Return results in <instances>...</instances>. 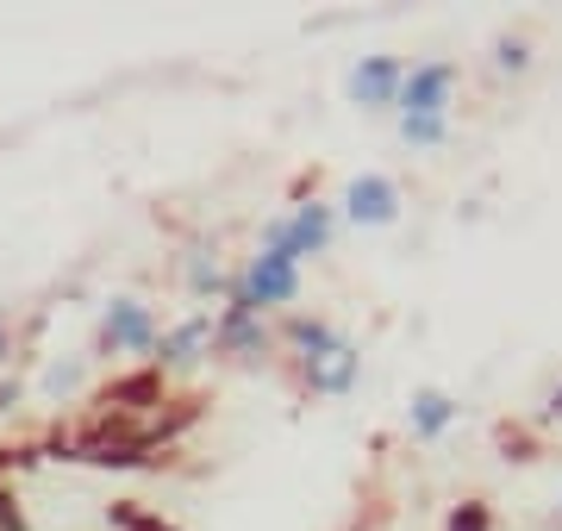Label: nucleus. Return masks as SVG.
Segmentation results:
<instances>
[{
	"label": "nucleus",
	"mask_w": 562,
	"mask_h": 531,
	"mask_svg": "<svg viewBox=\"0 0 562 531\" xmlns=\"http://www.w3.org/2000/svg\"><path fill=\"white\" fill-rule=\"evenodd\" d=\"M244 307L262 313V307H288L294 294H301V263L288 257V250H262L257 263H250V275H244Z\"/></svg>",
	"instance_id": "f257e3e1"
},
{
	"label": "nucleus",
	"mask_w": 562,
	"mask_h": 531,
	"mask_svg": "<svg viewBox=\"0 0 562 531\" xmlns=\"http://www.w3.org/2000/svg\"><path fill=\"white\" fill-rule=\"evenodd\" d=\"M94 350H101V357L157 350V319H150V307H138V301H113L106 319H101V331H94Z\"/></svg>",
	"instance_id": "f03ea898"
},
{
	"label": "nucleus",
	"mask_w": 562,
	"mask_h": 531,
	"mask_svg": "<svg viewBox=\"0 0 562 531\" xmlns=\"http://www.w3.org/2000/svg\"><path fill=\"white\" fill-rule=\"evenodd\" d=\"M450 82H457V69L450 63H425L413 76H401V120H443V106H450Z\"/></svg>",
	"instance_id": "7ed1b4c3"
},
{
	"label": "nucleus",
	"mask_w": 562,
	"mask_h": 531,
	"mask_svg": "<svg viewBox=\"0 0 562 531\" xmlns=\"http://www.w3.org/2000/svg\"><path fill=\"white\" fill-rule=\"evenodd\" d=\"M101 413H125V419H150L162 407V369H132V375H113L101 394H94Z\"/></svg>",
	"instance_id": "20e7f679"
},
{
	"label": "nucleus",
	"mask_w": 562,
	"mask_h": 531,
	"mask_svg": "<svg viewBox=\"0 0 562 531\" xmlns=\"http://www.w3.org/2000/svg\"><path fill=\"white\" fill-rule=\"evenodd\" d=\"M344 213L357 225H394L401 219V188L387 182V176H357L350 194H344Z\"/></svg>",
	"instance_id": "39448f33"
},
{
	"label": "nucleus",
	"mask_w": 562,
	"mask_h": 531,
	"mask_svg": "<svg viewBox=\"0 0 562 531\" xmlns=\"http://www.w3.org/2000/svg\"><path fill=\"white\" fill-rule=\"evenodd\" d=\"M213 344H220V350H262V344H269V331H262L257 313L244 307L238 287H232V307L213 319Z\"/></svg>",
	"instance_id": "423d86ee"
},
{
	"label": "nucleus",
	"mask_w": 562,
	"mask_h": 531,
	"mask_svg": "<svg viewBox=\"0 0 562 531\" xmlns=\"http://www.w3.org/2000/svg\"><path fill=\"white\" fill-rule=\"evenodd\" d=\"M331 245V206H301V213H294V225H288V238H281V250H288V257H294V263H301V257H319V250Z\"/></svg>",
	"instance_id": "0eeeda50"
},
{
	"label": "nucleus",
	"mask_w": 562,
	"mask_h": 531,
	"mask_svg": "<svg viewBox=\"0 0 562 531\" xmlns=\"http://www.w3.org/2000/svg\"><path fill=\"white\" fill-rule=\"evenodd\" d=\"M401 76H406V69H401L394 57H369L357 76H350V94H357L362 106H394V94H401Z\"/></svg>",
	"instance_id": "6e6552de"
},
{
	"label": "nucleus",
	"mask_w": 562,
	"mask_h": 531,
	"mask_svg": "<svg viewBox=\"0 0 562 531\" xmlns=\"http://www.w3.org/2000/svg\"><path fill=\"white\" fill-rule=\"evenodd\" d=\"M350 382H357V350H350V344H331L325 357L306 363V388H313V394H344Z\"/></svg>",
	"instance_id": "1a4fd4ad"
},
{
	"label": "nucleus",
	"mask_w": 562,
	"mask_h": 531,
	"mask_svg": "<svg viewBox=\"0 0 562 531\" xmlns=\"http://www.w3.org/2000/svg\"><path fill=\"white\" fill-rule=\"evenodd\" d=\"M213 344V319L206 313H194V319H181L176 331H157V350H162V363H194L201 350ZM157 363V369H162Z\"/></svg>",
	"instance_id": "9d476101"
},
{
	"label": "nucleus",
	"mask_w": 562,
	"mask_h": 531,
	"mask_svg": "<svg viewBox=\"0 0 562 531\" xmlns=\"http://www.w3.org/2000/svg\"><path fill=\"white\" fill-rule=\"evenodd\" d=\"M450 419H457V400H450V394H438V388L413 394V431H419V438H438Z\"/></svg>",
	"instance_id": "9b49d317"
},
{
	"label": "nucleus",
	"mask_w": 562,
	"mask_h": 531,
	"mask_svg": "<svg viewBox=\"0 0 562 531\" xmlns=\"http://www.w3.org/2000/svg\"><path fill=\"white\" fill-rule=\"evenodd\" d=\"M288 344L306 350V363H313V357H325V350L344 344V338H338L331 326H325V319H288Z\"/></svg>",
	"instance_id": "f8f14e48"
},
{
	"label": "nucleus",
	"mask_w": 562,
	"mask_h": 531,
	"mask_svg": "<svg viewBox=\"0 0 562 531\" xmlns=\"http://www.w3.org/2000/svg\"><path fill=\"white\" fill-rule=\"evenodd\" d=\"M106 519H113L120 531H176L162 512H144L138 500H113V507H106Z\"/></svg>",
	"instance_id": "ddd939ff"
},
{
	"label": "nucleus",
	"mask_w": 562,
	"mask_h": 531,
	"mask_svg": "<svg viewBox=\"0 0 562 531\" xmlns=\"http://www.w3.org/2000/svg\"><path fill=\"white\" fill-rule=\"evenodd\" d=\"M401 138L419 144V150H431V144L450 138V125H443V120H401Z\"/></svg>",
	"instance_id": "4468645a"
},
{
	"label": "nucleus",
	"mask_w": 562,
	"mask_h": 531,
	"mask_svg": "<svg viewBox=\"0 0 562 531\" xmlns=\"http://www.w3.org/2000/svg\"><path fill=\"white\" fill-rule=\"evenodd\" d=\"M450 531H494V512H487L482 500H462V507L450 512Z\"/></svg>",
	"instance_id": "2eb2a0df"
},
{
	"label": "nucleus",
	"mask_w": 562,
	"mask_h": 531,
	"mask_svg": "<svg viewBox=\"0 0 562 531\" xmlns=\"http://www.w3.org/2000/svg\"><path fill=\"white\" fill-rule=\"evenodd\" d=\"M220 287H225L220 263H194V294H220Z\"/></svg>",
	"instance_id": "dca6fc26"
},
{
	"label": "nucleus",
	"mask_w": 562,
	"mask_h": 531,
	"mask_svg": "<svg viewBox=\"0 0 562 531\" xmlns=\"http://www.w3.org/2000/svg\"><path fill=\"white\" fill-rule=\"evenodd\" d=\"M494 57H501V69H525V63H531L519 38H501V44H494Z\"/></svg>",
	"instance_id": "f3484780"
},
{
	"label": "nucleus",
	"mask_w": 562,
	"mask_h": 531,
	"mask_svg": "<svg viewBox=\"0 0 562 531\" xmlns=\"http://www.w3.org/2000/svg\"><path fill=\"white\" fill-rule=\"evenodd\" d=\"M501 444H506V450H519V463H525V450H531V431H519V426H501Z\"/></svg>",
	"instance_id": "a211bd4d"
},
{
	"label": "nucleus",
	"mask_w": 562,
	"mask_h": 531,
	"mask_svg": "<svg viewBox=\"0 0 562 531\" xmlns=\"http://www.w3.org/2000/svg\"><path fill=\"white\" fill-rule=\"evenodd\" d=\"M20 407V382H0V413H13Z\"/></svg>",
	"instance_id": "6ab92c4d"
},
{
	"label": "nucleus",
	"mask_w": 562,
	"mask_h": 531,
	"mask_svg": "<svg viewBox=\"0 0 562 531\" xmlns=\"http://www.w3.org/2000/svg\"><path fill=\"white\" fill-rule=\"evenodd\" d=\"M7 357H13V331L0 326V363H7Z\"/></svg>",
	"instance_id": "aec40b11"
},
{
	"label": "nucleus",
	"mask_w": 562,
	"mask_h": 531,
	"mask_svg": "<svg viewBox=\"0 0 562 531\" xmlns=\"http://www.w3.org/2000/svg\"><path fill=\"white\" fill-rule=\"evenodd\" d=\"M550 407H557V413H562V388H557V400H550Z\"/></svg>",
	"instance_id": "412c9836"
}]
</instances>
